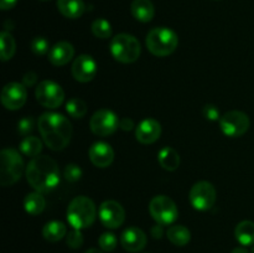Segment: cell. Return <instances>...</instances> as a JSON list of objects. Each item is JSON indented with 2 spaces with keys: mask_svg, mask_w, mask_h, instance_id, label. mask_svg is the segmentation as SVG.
I'll use <instances>...</instances> for the list:
<instances>
[{
  "mask_svg": "<svg viewBox=\"0 0 254 253\" xmlns=\"http://www.w3.org/2000/svg\"><path fill=\"white\" fill-rule=\"evenodd\" d=\"M39 131L44 143L51 150L60 151L71 141L72 124L60 113H44L37 122Z\"/></svg>",
  "mask_w": 254,
  "mask_h": 253,
  "instance_id": "cell-1",
  "label": "cell"
},
{
  "mask_svg": "<svg viewBox=\"0 0 254 253\" xmlns=\"http://www.w3.org/2000/svg\"><path fill=\"white\" fill-rule=\"evenodd\" d=\"M27 183L37 192H49L60 183V169L56 161L47 155L31 158L26 166Z\"/></svg>",
  "mask_w": 254,
  "mask_h": 253,
  "instance_id": "cell-2",
  "label": "cell"
},
{
  "mask_svg": "<svg viewBox=\"0 0 254 253\" xmlns=\"http://www.w3.org/2000/svg\"><path fill=\"white\" fill-rule=\"evenodd\" d=\"M97 217V207L87 196H77L67 207V221L76 230L91 227Z\"/></svg>",
  "mask_w": 254,
  "mask_h": 253,
  "instance_id": "cell-3",
  "label": "cell"
},
{
  "mask_svg": "<svg viewBox=\"0 0 254 253\" xmlns=\"http://www.w3.org/2000/svg\"><path fill=\"white\" fill-rule=\"evenodd\" d=\"M146 47L158 57H165L173 54L179 45V37L169 27H154L146 35Z\"/></svg>",
  "mask_w": 254,
  "mask_h": 253,
  "instance_id": "cell-4",
  "label": "cell"
},
{
  "mask_svg": "<svg viewBox=\"0 0 254 253\" xmlns=\"http://www.w3.org/2000/svg\"><path fill=\"white\" fill-rule=\"evenodd\" d=\"M24 161L17 150L12 148L2 149L0 153V184L2 186L14 185L21 178Z\"/></svg>",
  "mask_w": 254,
  "mask_h": 253,
  "instance_id": "cell-5",
  "label": "cell"
},
{
  "mask_svg": "<svg viewBox=\"0 0 254 253\" xmlns=\"http://www.w3.org/2000/svg\"><path fill=\"white\" fill-rule=\"evenodd\" d=\"M111 54L122 63H131L139 59L141 52L140 42L135 36L129 34H118L111 40Z\"/></svg>",
  "mask_w": 254,
  "mask_h": 253,
  "instance_id": "cell-6",
  "label": "cell"
},
{
  "mask_svg": "<svg viewBox=\"0 0 254 253\" xmlns=\"http://www.w3.org/2000/svg\"><path fill=\"white\" fill-rule=\"evenodd\" d=\"M149 212L158 225L168 226L176 221L179 216L176 203L169 196L158 195L151 198Z\"/></svg>",
  "mask_w": 254,
  "mask_h": 253,
  "instance_id": "cell-7",
  "label": "cell"
},
{
  "mask_svg": "<svg viewBox=\"0 0 254 253\" xmlns=\"http://www.w3.org/2000/svg\"><path fill=\"white\" fill-rule=\"evenodd\" d=\"M35 96L42 107L50 109L59 108L64 101V92L62 87L56 82L49 79H45L37 84Z\"/></svg>",
  "mask_w": 254,
  "mask_h": 253,
  "instance_id": "cell-8",
  "label": "cell"
},
{
  "mask_svg": "<svg viewBox=\"0 0 254 253\" xmlns=\"http://www.w3.org/2000/svg\"><path fill=\"white\" fill-rule=\"evenodd\" d=\"M216 193L215 186L208 181H198L191 188L190 193H189V200L195 210L198 211H207L213 207L216 202Z\"/></svg>",
  "mask_w": 254,
  "mask_h": 253,
  "instance_id": "cell-9",
  "label": "cell"
},
{
  "mask_svg": "<svg viewBox=\"0 0 254 253\" xmlns=\"http://www.w3.org/2000/svg\"><path fill=\"white\" fill-rule=\"evenodd\" d=\"M250 117L241 111H231L223 114L220 119V128L225 135L231 138L242 136L250 129Z\"/></svg>",
  "mask_w": 254,
  "mask_h": 253,
  "instance_id": "cell-10",
  "label": "cell"
},
{
  "mask_svg": "<svg viewBox=\"0 0 254 253\" xmlns=\"http://www.w3.org/2000/svg\"><path fill=\"white\" fill-rule=\"evenodd\" d=\"M121 119L113 111L99 109L92 116L89 121V128L96 135L107 136L113 134L119 128Z\"/></svg>",
  "mask_w": 254,
  "mask_h": 253,
  "instance_id": "cell-11",
  "label": "cell"
},
{
  "mask_svg": "<svg viewBox=\"0 0 254 253\" xmlns=\"http://www.w3.org/2000/svg\"><path fill=\"white\" fill-rule=\"evenodd\" d=\"M98 215L102 225L107 228H112V230L123 225L124 220H126V211H124L123 206L113 200L104 201L99 206Z\"/></svg>",
  "mask_w": 254,
  "mask_h": 253,
  "instance_id": "cell-12",
  "label": "cell"
},
{
  "mask_svg": "<svg viewBox=\"0 0 254 253\" xmlns=\"http://www.w3.org/2000/svg\"><path fill=\"white\" fill-rule=\"evenodd\" d=\"M1 103L2 106L10 111H17L25 104L27 99L26 87L22 83L17 82H10L5 84L1 91Z\"/></svg>",
  "mask_w": 254,
  "mask_h": 253,
  "instance_id": "cell-13",
  "label": "cell"
},
{
  "mask_svg": "<svg viewBox=\"0 0 254 253\" xmlns=\"http://www.w3.org/2000/svg\"><path fill=\"white\" fill-rule=\"evenodd\" d=\"M72 76L76 81L87 83L97 74V62L91 55H81L72 63Z\"/></svg>",
  "mask_w": 254,
  "mask_h": 253,
  "instance_id": "cell-14",
  "label": "cell"
},
{
  "mask_svg": "<svg viewBox=\"0 0 254 253\" xmlns=\"http://www.w3.org/2000/svg\"><path fill=\"white\" fill-rule=\"evenodd\" d=\"M146 235L138 227H128L121 235V245L126 251L131 253L140 252L146 246Z\"/></svg>",
  "mask_w": 254,
  "mask_h": 253,
  "instance_id": "cell-15",
  "label": "cell"
},
{
  "mask_svg": "<svg viewBox=\"0 0 254 253\" xmlns=\"http://www.w3.org/2000/svg\"><path fill=\"white\" fill-rule=\"evenodd\" d=\"M89 160L97 168H108L114 160V150L108 143L97 141L89 148Z\"/></svg>",
  "mask_w": 254,
  "mask_h": 253,
  "instance_id": "cell-16",
  "label": "cell"
},
{
  "mask_svg": "<svg viewBox=\"0 0 254 253\" xmlns=\"http://www.w3.org/2000/svg\"><path fill=\"white\" fill-rule=\"evenodd\" d=\"M161 126L153 118L144 119L135 129V138L141 144H153L160 138Z\"/></svg>",
  "mask_w": 254,
  "mask_h": 253,
  "instance_id": "cell-17",
  "label": "cell"
},
{
  "mask_svg": "<svg viewBox=\"0 0 254 253\" xmlns=\"http://www.w3.org/2000/svg\"><path fill=\"white\" fill-rule=\"evenodd\" d=\"M74 47L67 41H60L51 47L49 52V61L54 66H64L72 60Z\"/></svg>",
  "mask_w": 254,
  "mask_h": 253,
  "instance_id": "cell-18",
  "label": "cell"
},
{
  "mask_svg": "<svg viewBox=\"0 0 254 253\" xmlns=\"http://www.w3.org/2000/svg\"><path fill=\"white\" fill-rule=\"evenodd\" d=\"M131 15L140 22H149L155 15V9L150 0H133L130 5Z\"/></svg>",
  "mask_w": 254,
  "mask_h": 253,
  "instance_id": "cell-19",
  "label": "cell"
},
{
  "mask_svg": "<svg viewBox=\"0 0 254 253\" xmlns=\"http://www.w3.org/2000/svg\"><path fill=\"white\" fill-rule=\"evenodd\" d=\"M57 9L68 19H78L86 10L83 0H57Z\"/></svg>",
  "mask_w": 254,
  "mask_h": 253,
  "instance_id": "cell-20",
  "label": "cell"
},
{
  "mask_svg": "<svg viewBox=\"0 0 254 253\" xmlns=\"http://www.w3.org/2000/svg\"><path fill=\"white\" fill-rule=\"evenodd\" d=\"M158 161L165 170L175 171L180 166V155L175 149L165 146L158 153Z\"/></svg>",
  "mask_w": 254,
  "mask_h": 253,
  "instance_id": "cell-21",
  "label": "cell"
},
{
  "mask_svg": "<svg viewBox=\"0 0 254 253\" xmlns=\"http://www.w3.org/2000/svg\"><path fill=\"white\" fill-rule=\"evenodd\" d=\"M67 235V227L61 221H50L42 228V236L49 242H59Z\"/></svg>",
  "mask_w": 254,
  "mask_h": 253,
  "instance_id": "cell-22",
  "label": "cell"
},
{
  "mask_svg": "<svg viewBox=\"0 0 254 253\" xmlns=\"http://www.w3.org/2000/svg\"><path fill=\"white\" fill-rule=\"evenodd\" d=\"M236 240L242 246L254 245V222L252 221H242L236 226Z\"/></svg>",
  "mask_w": 254,
  "mask_h": 253,
  "instance_id": "cell-23",
  "label": "cell"
},
{
  "mask_svg": "<svg viewBox=\"0 0 254 253\" xmlns=\"http://www.w3.org/2000/svg\"><path fill=\"white\" fill-rule=\"evenodd\" d=\"M24 207L29 215L37 216L45 210L46 207V201L41 192H30L27 193L24 200Z\"/></svg>",
  "mask_w": 254,
  "mask_h": 253,
  "instance_id": "cell-24",
  "label": "cell"
},
{
  "mask_svg": "<svg viewBox=\"0 0 254 253\" xmlns=\"http://www.w3.org/2000/svg\"><path fill=\"white\" fill-rule=\"evenodd\" d=\"M168 238L173 245L183 247L186 246L191 240V232L189 228H186L183 225H174L168 230Z\"/></svg>",
  "mask_w": 254,
  "mask_h": 253,
  "instance_id": "cell-25",
  "label": "cell"
},
{
  "mask_svg": "<svg viewBox=\"0 0 254 253\" xmlns=\"http://www.w3.org/2000/svg\"><path fill=\"white\" fill-rule=\"evenodd\" d=\"M20 150L24 155L29 156V158H35L41 153L42 141L37 136H25L20 141Z\"/></svg>",
  "mask_w": 254,
  "mask_h": 253,
  "instance_id": "cell-26",
  "label": "cell"
},
{
  "mask_svg": "<svg viewBox=\"0 0 254 253\" xmlns=\"http://www.w3.org/2000/svg\"><path fill=\"white\" fill-rule=\"evenodd\" d=\"M0 51H1L2 61H9L14 56L16 51V44L10 32L2 31L0 34Z\"/></svg>",
  "mask_w": 254,
  "mask_h": 253,
  "instance_id": "cell-27",
  "label": "cell"
},
{
  "mask_svg": "<svg viewBox=\"0 0 254 253\" xmlns=\"http://www.w3.org/2000/svg\"><path fill=\"white\" fill-rule=\"evenodd\" d=\"M87 104L81 98H71L66 103V111L73 118H83L87 113Z\"/></svg>",
  "mask_w": 254,
  "mask_h": 253,
  "instance_id": "cell-28",
  "label": "cell"
},
{
  "mask_svg": "<svg viewBox=\"0 0 254 253\" xmlns=\"http://www.w3.org/2000/svg\"><path fill=\"white\" fill-rule=\"evenodd\" d=\"M92 32L98 39H109L112 36V26L106 19H96L92 22Z\"/></svg>",
  "mask_w": 254,
  "mask_h": 253,
  "instance_id": "cell-29",
  "label": "cell"
},
{
  "mask_svg": "<svg viewBox=\"0 0 254 253\" xmlns=\"http://www.w3.org/2000/svg\"><path fill=\"white\" fill-rule=\"evenodd\" d=\"M30 49L36 56H44L47 52H50L49 40L45 39L44 36H36L30 42Z\"/></svg>",
  "mask_w": 254,
  "mask_h": 253,
  "instance_id": "cell-30",
  "label": "cell"
},
{
  "mask_svg": "<svg viewBox=\"0 0 254 253\" xmlns=\"http://www.w3.org/2000/svg\"><path fill=\"white\" fill-rule=\"evenodd\" d=\"M117 243H118V240H117L116 235L112 232L102 233L101 237L98 238L99 247L104 252H112V251L116 250Z\"/></svg>",
  "mask_w": 254,
  "mask_h": 253,
  "instance_id": "cell-31",
  "label": "cell"
},
{
  "mask_svg": "<svg viewBox=\"0 0 254 253\" xmlns=\"http://www.w3.org/2000/svg\"><path fill=\"white\" fill-rule=\"evenodd\" d=\"M66 243L72 250H77V248L82 247V245H83V235L81 233V230L73 228L72 231H69L66 235Z\"/></svg>",
  "mask_w": 254,
  "mask_h": 253,
  "instance_id": "cell-32",
  "label": "cell"
},
{
  "mask_svg": "<svg viewBox=\"0 0 254 253\" xmlns=\"http://www.w3.org/2000/svg\"><path fill=\"white\" fill-rule=\"evenodd\" d=\"M34 126L35 122L31 117H24L17 122V131L24 136H29V134L34 130Z\"/></svg>",
  "mask_w": 254,
  "mask_h": 253,
  "instance_id": "cell-33",
  "label": "cell"
},
{
  "mask_svg": "<svg viewBox=\"0 0 254 253\" xmlns=\"http://www.w3.org/2000/svg\"><path fill=\"white\" fill-rule=\"evenodd\" d=\"M64 178L67 181H78L82 178V169L79 168L77 164H68V165L64 168Z\"/></svg>",
  "mask_w": 254,
  "mask_h": 253,
  "instance_id": "cell-34",
  "label": "cell"
},
{
  "mask_svg": "<svg viewBox=\"0 0 254 253\" xmlns=\"http://www.w3.org/2000/svg\"><path fill=\"white\" fill-rule=\"evenodd\" d=\"M202 113H203V117H205L206 119H208V121L215 122V121H218V119H221L220 109H218L215 104H206L202 109Z\"/></svg>",
  "mask_w": 254,
  "mask_h": 253,
  "instance_id": "cell-35",
  "label": "cell"
},
{
  "mask_svg": "<svg viewBox=\"0 0 254 253\" xmlns=\"http://www.w3.org/2000/svg\"><path fill=\"white\" fill-rule=\"evenodd\" d=\"M36 82H37V74L36 72L34 71L26 72V73L24 74V77H22V84H24L25 87L35 86Z\"/></svg>",
  "mask_w": 254,
  "mask_h": 253,
  "instance_id": "cell-36",
  "label": "cell"
},
{
  "mask_svg": "<svg viewBox=\"0 0 254 253\" xmlns=\"http://www.w3.org/2000/svg\"><path fill=\"white\" fill-rule=\"evenodd\" d=\"M119 128L123 129V130H131L134 128V122L129 118H122Z\"/></svg>",
  "mask_w": 254,
  "mask_h": 253,
  "instance_id": "cell-37",
  "label": "cell"
},
{
  "mask_svg": "<svg viewBox=\"0 0 254 253\" xmlns=\"http://www.w3.org/2000/svg\"><path fill=\"white\" fill-rule=\"evenodd\" d=\"M17 0H0V7L1 10H10L16 5Z\"/></svg>",
  "mask_w": 254,
  "mask_h": 253,
  "instance_id": "cell-38",
  "label": "cell"
},
{
  "mask_svg": "<svg viewBox=\"0 0 254 253\" xmlns=\"http://www.w3.org/2000/svg\"><path fill=\"white\" fill-rule=\"evenodd\" d=\"M151 235L154 236V238H161L163 236V228H161V225H156L151 228Z\"/></svg>",
  "mask_w": 254,
  "mask_h": 253,
  "instance_id": "cell-39",
  "label": "cell"
},
{
  "mask_svg": "<svg viewBox=\"0 0 254 253\" xmlns=\"http://www.w3.org/2000/svg\"><path fill=\"white\" fill-rule=\"evenodd\" d=\"M232 253H250V252H248V251L246 250V248L237 247V248H235V250L232 251Z\"/></svg>",
  "mask_w": 254,
  "mask_h": 253,
  "instance_id": "cell-40",
  "label": "cell"
},
{
  "mask_svg": "<svg viewBox=\"0 0 254 253\" xmlns=\"http://www.w3.org/2000/svg\"><path fill=\"white\" fill-rule=\"evenodd\" d=\"M84 253H103V252L99 251L98 248H89V250H87Z\"/></svg>",
  "mask_w": 254,
  "mask_h": 253,
  "instance_id": "cell-41",
  "label": "cell"
},
{
  "mask_svg": "<svg viewBox=\"0 0 254 253\" xmlns=\"http://www.w3.org/2000/svg\"><path fill=\"white\" fill-rule=\"evenodd\" d=\"M41 1H49V0H41Z\"/></svg>",
  "mask_w": 254,
  "mask_h": 253,
  "instance_id": "cell-42",
  "label": "cell"
},
{
  "mask_svg": "<svg viewBox=\"0 0 254 253\" xmlns=\"http://www.w3.org/2000/svg\"><path fill=\"white\" fill-rule=\"evenodd\" d=\"M252 253H254V247H253V250H252Z\"/></svg>",
  "mask_w": 254,
  "mask_h": 253,
  "instance_id": "cell-43",
  "label": "cell"
}]
</instances>
